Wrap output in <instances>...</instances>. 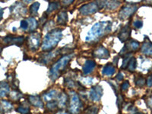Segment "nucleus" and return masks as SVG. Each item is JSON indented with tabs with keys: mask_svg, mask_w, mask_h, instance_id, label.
<instances>
[{
	"mask_svg": "<svg viewBox=\"0 0 152 114\" xmlns=\"http://www.w3.org/2000/svg\"><path fill=\"white\" fill-rule=\"evenodd\" d=\"M112 29L111 21H100L93 25L86 37V41H92L110 33Z\"/></svg>",
	"mask_w": 152,
	"mask_h": 114,
	"instance_id": "obj_1",
	"label": "nucleus"
},
{
	"mask_svg": "<svg viewBox=\"0 0 152 114\" xmlns=\"http://www.w3.org/2000/svg\"><path fill=\"white\" fill-rule=\"evenodd\" d=\"M96 66V63L93 60H87L83 66V73L84 75L90 74Z\"/></svg>",
	"mask_w": 152,
	"mask_h": 114,
	"instance_id": "obj_14",
	"label": "nucleus"
},
{
	"mask_svg": "<svg viewBox=\"0 0 152 114\" xmlns=\"http://www.w3.org/2000/svg\"><path fill=\"white\" fill-rule=\"evenodd\" d=\"M62 38V33L61 29H53L46 35L42 43V49L43 50H50L56 47L61 39Z\"/></svg>",
	"mask_w": 152,
	"mask_h": 114,
	"instance_id": "obj_2",
	"label": "nucleus"
},
{
	"mask_svg": "<svg viewBox=\"0 0 152 114\" xmlns=\"http://www.w3.org/2000/svg\"><path fill=\"white\" fill-rule=\"evenodd\" d=\"M98 10L99 7L97 2H90L82 5L80 9V12L84 15H89L94 14Z\"/></svg>",
	"mask_w": 152,
	"mask_h": 114,
	"instance_id": "obj_5",
	"label": "nucleus"
},
{
	"mask_svg": "<svg viewBox=\"0 0 152 114\" xmlns=\"http://www.w3.org/2000/svg\"><path fill=\"white\" fill-rule=\"evenodd\" d=\"M142 24H143V23H142V21H140V20H137V21H135V22L133 23L134 27L136 28H141L142 27Z\"/></svg>",
	"mask_w": 152,
	"mask_h": 114,
	"instance_id": "obj_32",
	"label": "nucleus"
},
{
	"mask_svg": "<svg viewBox=\"0 0 152 114\" xmlns=\"http://www.w3.org/2000/svg\"><path fill=\"white\" fill-rule=\"evenodd\" d=\"M130 59H131V58H129V53L126 54V55L124 56L123 65H122V69H126V68H127V66H128Z\"/></svg>",
	"mask_w": 152,
	"mask_h": 114,
	"instance_id": "obj_26",
	"label": "nucleus"
},
{
	"mask_svg": "<svg viewBox=\"0 0 152 114\" xmlns=\"http://www.w3.org/2000/svg\"><path fill=\"white\" fill-rule=\"evenodd\" d=\"M21 28L23 30H28L29 28V24H28V21L26 20H23L21 21Z\"/></svg>",
	"mask_w": 152,
	"mask_h": 114,
	"instance_id": "obj_28",
	"label": "nucleus"
},
{
	"mask_svg": "<svg viewBox=\"0 0 152 114\" xmlns=\"http://www.w3.org/2000/svg\"><path fill=\"white\" fill-rule=\"evenodd\" d=\"M93 56L98 59H107L110 57V53L107 49L103 46H100L97 49H95L93 52Z\"/></svg>",
	"mask_w": 152,
	"mask_h": 114,
	"instance_id": "obj_8",
	"label": "nucleus"
},
{
	"mask_svg": "<svg viewBox=\"0 0 152 114\" xmlns=\"http://www.w3.org/2000/svg\"><path fill=\"white\" fill-rule=\"evenodd\" d=\"M137 9H138V6H136L135 5L130 4V5H125V6L122 8L120 12H119V18L122 19V20H124V19L131 17L136 12Z\"/></svg>",
	"mask_w": 152,
	"mask_h": 114,
	"instance_id": "obj_4",
	"label": "nucleus"
},
{
	"mask_svg": "<svg viewBox=\"0 0 152 114\" xmlns=\"http://www.w3.org/2000/svg\"><path fill=\"white\" fill-rule=\"evenodd\" d=\"M97 109L96 107H91V109L88 110L87 113L85 114H97Z\"/></svg>",
	"mask_w": 152,
	"mask_h": 114,
	"instance_id": "obj_33",
	"label": "nucleus"
},
{
	"mask_svg": "<svg viewBox=\"0 0 152 114\" xmlns=\"http://www.w3.org/2000/svg\"><path fill=\"white\" fill-rule=\"evenodd\" d=\"M57 114H66V113H57Z\"/></svg>",
	"mask_w": 152,
	"mask_h": 114,
	"instance_id": "obj_38",
	"label": "nucleus"
},
{
	"mask_svg": "<svg viewBox=\"0 0 152 114\" xmlns=\"http://www.w3.org/2000/svg\"><path fill=\"white\" fill-rule=\"evenodd\" d=\"M135 85H137V86L142 87V86H144V85H145V78H142V76H139V77H138V78L135 79Z\"/></svg>",
	"mask_w": 152,
	"mask_h": 114,
	"instance_id": "obj_25",
	"label": "nucleus"
},
{
	"mask_svg": "<svg viewBox=\"0 0 152 114\" xmlns=\"http://www.w3.org/2000/svg\"><path fill=\"white\" fill-rule=\"evenodd\" d=\"M81 103L78 96L75 93H72L71 97V104H70V112L72 114H77L79 112Z\"/></svg>",
	"mask_w": 152,
	"mask_h": 114,
	"instance_id": "obj_7",
	"label": "nucleus"
},
{
	"mask_svg": "<svg viewBox=\"0 0 152 114\" xmlns=\"http://www.w3.org/2000/svg\"><path fill=\"white\" fill-rule=\"evenodd\" d=\"M56 52L48 53L43 55V56L40 57V59H39V61H40V62H42V63H45V64H47V63H48L53 58H54V57L56 56Z\"/></svg>",
	"mask_w": 152,
	"mask_h": 114,
	"instance_id": "obj_17",
	"label": "nucleus"
},
{
	"mask_svg": "<svg viewBox=\"0 0 152 114\" xmlns=\"http://www.w3.org/2000/svg\"><path fill=\"white\" fill-rule=\"evenodd\" d=\"M59 7H60V4H59V2H50V5H49L48 9H47V13H50V12H52L53 11L56 10V9H59Z\"/></svg>",
	"mask_w": 152,
	"mask_h": 114,
	"instance_id": "obj_21",
	"label": "nucleus"
},
{
	"mask_svg": "<svg viewBox=\"0 0 152 114\" xmlns=\"http://www.w3.org/2000/svg\"><path fill=\"white\" fill-rule=\"evenodd\" d=\"M56 94H57L56 91H51L48 92V93L45 94L43 95V97H44V99L46 100H51L56 96Z\"/></svg>",
	"mask_w": 152,
	"mask_h": 114,
	"instance_id": "obj_24",
	"label": "nucleus"
},
{
	"mask_svg": "<svg viewBox=\"0 0 152 114\" xmlns=\"http://www.w3.org/2000/svg\"><path fill=\"white\" fill-rule=\"evenodd\" d=\"M24 39L23 37H12L9 36L4 39V41L6 43H12V44H22Z\"/></svg>",
	"mask_w": 152,
	"mask_h": 114,
	"instance_id": "obj_13",
	"label": "nucleus"
},
{
	"mask_svg": "<svg viewBox=\"0 0 152 114\" xmlns=\"http://www.w3.org/2000/svg\"><path fill=\"white\" fill-rule=\"evenodd\" d=\"M57 107V103L56 101H53V102H50L47 104V107H48L50 110H54L55 108H56Z\"/></svg>",
	"mask_w": 152,
	"mask_h": 114,
	"instance_id": "obj_30",
	"label": "nucleus"
},
{
	"mask_svg": "<svg viewBox=\"0 0 152 114\" xmlns=\"http://www.w3.org/2000/svg\"><path fill=\"white\" fill-rule=\"evenodd\" d=\"M40 7V3L37 2H34L31 5V8H30V12H31V14L33 15H37V12L38 9Z\"/></svg>",
	"mask_w": 152,
	"mask_h": 114,
	"instance_id": "obj_22",
	"label": "nucleus"
},
{
	"mask_svg": "<svg viewBox=\"0 0 152 114\" xmlns=\"http://www.w3.org/2000/svg\"><path fill=\"white\" fill-rule=\"evenodd\" d=\"M67 100V97L64 93H62L59 96V104L61 106H64L66 104V101Z\"/></svg>",
	"mask_w": 152,
	"mask_h": 114,
	"instance_id": "obj_27",
	"label": "nucleus"
},
{
	"mask_svg": "<svg viewBox=\"0 0 152 114\" xmlns=\"http://www.w3.org/2000/svg\"><path fill=\"white\" fill-rule=\"evenodd\" d=\"M130 33H131V30H130L129 26V24H126V26L122 29V31H120V33H119V40H121L122 42L126 41L129 39V37Z\"/></svg>",
	"mask_w": 152,
	"mask_h": 114,
	"instance_id": "obj_12",
	"label": "nucleus"
},
{
	"mask_svg": "<svg viewBox=\"0 0 152 114\" xmlns=\"http://www.w3.org/2000/svg\"><path fill=\"white\" fill-rule=\"evenodd\" d=\"M142 52L145 55H152V43L150 41H145L142 47Z\"/></svg>",
	"mask_w": 152,
	"mask_h": 114,
	"instance_id": "obj_15",
	"label": "nucleus"
},
{
	"mask_svg": "<svg viewBox=\"0 0 152 114\" xmlns=\"http://www.w3.org/2000/svg\"><path fill=\"white\" fill-rule=\"evenodd\" d=\"M2 15H3V9L0 8V19L2 18Z\"/></svg>",
	"mask_w": 152,
	"mask_h": 114,
	"instance_id": "obj_37",
	"label": "nucleus"
},
{
	"mask_svg": "<svg viewBox=\"0 0 152 114\" xmlns=\"http://www.w3.org/2000/svg\"><path fill=\"white\" fill-rule=\"evenodd\" d=\"M115 72H116V69H115L114 66H113L111 64H107V66L103 68L102 74L104 75L111 76L115 73Z\"/></svg>",
	"mask_w": 152,
	"mask_h": 114,
	"instance_id": "obj_16",
	"label": "nucleus"
},
{
	"mask_svg": "<svg viewBox=\"0 0 152 114\" xmlns=\"http://www.w3.org/2000/svg\"><path fill=\"white\" fill-rule=\"evenodd\" d=\"M18 110L20 113H24V114L28 113L29 112V108H28V107L21 106V107H20L18 109Z\"/></svg>",
	"mask_w": 152,
	"mask_h": 114,
	"instance_id": "obj_29",
	"label": "nucleus"
},
{
	"mask_svg": "<svg viewBox=\"0 0 152 114\" xmlns=\"http://www.w3.org/2000/svg\"><path fill=\"white\" fill-rule=\"evenodd\" d=\"M73 2V0H70L69 2H66V1H64V2H62V4H64V5H66V4H67V5H69V4H71Z\"/></svg>",
	"mask_w": 152,
	"mask_h": 114,
	"instance_id": "obj_36",
	"label": "nucleus"
},
{
	"mask_svg": "<svg viewBox=\"0 0 152 114\" xmlns=\"http://www.w3.org/2000/svg\"><path fill=\"white\" fill-rule=\"evenodd\" d=\"M72 56V55L64 56L53 66L50 71V77L53 81H55L56 78H59L62 72L65 69V67L67 66L69 61L71 60Z\"/></svg>",
	"mask_w": 152,
	"mask_h": 114,
	"instance_id": "obj_3",
	"label": "nucleus"
},
{
	"mask_svg": "<svg viewBox=\"0 0 152 114\" xmlns=\"http://www.w3.org/2000/svg\"><path fill=\"white\" fill-rule=\"evenodd\" d=\"M30 102L32 105L35 106L37 107H43V103L39 97H35V96H31L29 98Z\"/></svg>",
	"mask_w": 152,
	"mask_h": 114,
	"instance_id": "obj_19",
	"label": "nucleus"
},
{
	"mask_svg": "<svg viewBox=\"0 0 152 114\" xmlns=\"http://www.w3.org/2000/svg\"><path fill=\"white\" fill-rule=\"evenodd\" d=\"M138 47H139V43L136 40H132L128 43H126V45L124 46L122 51L120 52V54L123 53L126 55V54L129 53V52L135 51L136 50H138Z\"/></svg>",
	"mask_w": 152,
	"mask_h": 114,
	"instance_id": "obj_9",
	"label": "nucleus"
},
{
	"mask_svg": "<svg viewBox=\"0 0 152 114\" xmlns=\"http://www.w3.org/2000/svg\"><path fill=\"white\" fill-rule=\"evenodd\" d=\"M116 78L118 81H121V80L123 79V75L122 74V73H119V74H117V75H116Z\"/></svg>",
	"mask_w": 152,
	"mask_h": 114,
	"instance_id": "obj_35",
	"label": "nucleus"
},
{
	"mask_svg": "<svg viewBox=\"0 0 152 114\" xmlns=\"http://www.w3.org/2000/svg\"><path fill=\"white\" fill-rule=\"evenodd\" d=\"M136 59L135 57H132L130 59L129 62V64L127 66V68H128V70L130 72H134L136 69Z\"/></svg>",
	"mask_w": 152,
	"mask_h": 114,
	"instance_id": "obj_20",
	"label": "nucleus"
},
{
	"mask_svg": "<svg viewBox=\"0 0 152 114\" xmlns=\"http://www.w3.org/2000/svg\"><path fill=\"white\" fill-rule=\"evenodd\" d=\"M68 16L66 12H60L57 15V23L59 24H65L67 22Z\"/></svg>",
	"mask_w": 152,
	"mask_h": 114,
	"instance_id": "obj_18",
	"label": "nucleus"
},
{
	"mask_svg": "<svg viewBox=\"0 0 152 114\" xmlns=\"http://www.w3.org/2000/svg\"><path fill=\"white\" fill-rule=\"evenodd\" d=\"M103 95V88L100 85L94 86L91 89L90 97L94 101H98Z\"/></svg>",
	"mask_w": 152,
	"mask_h": 114,
	"instance_id": "obj_10",
	"label": "nucleus"
},
{
	"mask_svg": "<svg viewBox=\"0 0 152 114\" xmlns=\"http://www.w3.org/2000/svg\"><path fill=\"white\" fill-rule=\"evenodd\" d=\"M98 7H106L107 9L113 10L116 9L120 5V2L116 1H103V2H97Z\"/></svg>",
	"mask_w": 152,
	"mask_h": 114,
	"instance_id": "obj_11",
	"label": "nucleus"
},
{
	"mask_svg": "<svg viewBox=\"0 0 152 114\" xmlns=\"http://www.w3.org/2000/svg\"><path fill=\"white\" fill-rule=\"evenodd\" d=\"M40 39H41L40 34L37 33V32L31 34L28 38V46H29L30 48L33 50H37L38 47H40Z\"/></svg>",
	"mask_w": 152,
	"mask_h": 114,
	"instance_id": "obj_6",
	"label": "nucleus"
},
{
	"mask_svg": "<svg viewBox=\"0 0 152 114\" xmlns=\"http://www.w3.org/2000/svg\"><path fill=\"white\" fill-rule=\"evenodd\" d=\"M147 85H148V87H151L152 86V75H151L148 78Z\"/></svg>",
	"mask_w": 152,
	"mask_h": 114,
	"instance_id": "obj_34",
	"label": "nucleus"
},
{
	"mask_svg": "<svg viewBox=\"0 0 152 114\" xmlns=\"http://www.w3.org/2000/svg\"><path fill=\"white\" fill-rule=\"evenodd\" d=\"M27 21H28V24H29L30 31H34L37 28V25L36 20L34 18H29Z\"/></svg>",
	"mask_w": 152,
	"mask_h": 114,
	"instance_id": "obj_23",
	"label": "nucleus"
},
{
	"mask_svg": "<svg viewBox=\"0 0 152 114\" xmlns=\"http://www.w3.org/2000/svg\"><path fill=\"white\" fill-rule=\"evenodd\" d=\"M129 87V83L128 81H125L123 84H122L121 89L122 91H126Z\"/></svg>",
	"mask_w": 152,
	"mask_h": 114,
	"instance_id": "obj_31",
	"label": "nucleus"
}]
</instances>
